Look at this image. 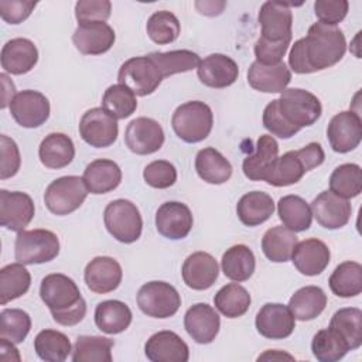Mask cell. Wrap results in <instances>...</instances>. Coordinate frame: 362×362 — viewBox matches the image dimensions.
Returning <instances> with one entry per match:
<instances>
[{
    "mask_svg": "<svg viewBox=\"0 0 362 362\" xmlns=\"http://www.w3.org/2000/svg\"><path fill=\"white\" fill-rule=\"evenodd\" d=\"M40 297L59 325H76L86 315V303L79 287L62 273H51L41 280Z\"/></svg>",
    "mask_w": 362,
    "mask_h": 362,
    "instance_id": "1",
    "label": "cell"
},
{
    "mask_svg": "<svg viewBox=\"0 0 362 362\" xmlns=\"http://www.w3.org/2000/svg\"><path fill=\"white\" fill-rule=\"evenodd\" d=\"M301 40L308 74L338 64L346 51L345 35L337 25L314 23Z\"/></svg>",
    "mask_w": 362,
    "mask_h": 362,
    "instance_id": "2",
    "label": "cell"
},
{
    "mask_svg": "<svg viewBox=\"0 0 362 362\" xmlns=\"http://www.w3.org/2000/svg\"><path fill=\"white\" fill-rule=\"evenodd\" d=\"M325 154L320 143H308L300 150H291L277 157L266 182L273 187H288L297 184L303 175L321 165Z\"/></svg>",
    "mask_w": 362,
    "mask_h": 362,
    "instance_id": "3",
    "label": "cell"
},
{
    "mask_svg": "<svg viewBox=\"0 0 362 362\" xmlns=\"http://www.w3.org/2000/svg\"><path fill=\"white\" fill-rule=\"evenodd\" d=\"M214 124L211 107L201 100H189L180 105L171 119L175 134L185 143H198L205 140Z\"/></svg>",
    "mask_w": 362,
    "mask_h": 362,
    "instance_id": "4",
    "label": "cell"
},
{
    "mask_svg": "<svg viewBox=\"0 0 362 362\" xmlns=\"http://www.w3.org/2000/svg\"><path fill=\"white\" fill-rule=\"evenodd\" d=\"M277 109L284 120L298 132L303 127L314 124L322 113L320 99L314 93L300 88L284 89L277 99Z\"/></svg>",
    "mask_w": 362,
    "mask_h": 362,
    "instance_id": "5",
    "label": "cell"
},
{
    "mask_svg": "<svg viewBox=\"0 0 362 362\" xmlns=\"http://www.w3.org/2000/svg\"><path fill=\"white\" fill-rule=\"evenodd\" d=\"M16 260L23 264H41L54 260L59 253V239L48 229L18 232L14 243Z\"/></svg>",
    "mask_w": 362,
    "mask_h": 362,
    "instance_id": "6",
    "label": "cell"
},
{
    "mask_svg": "<svg viewBox=\"0 0 362 362\" xmlns=\"http://www.w3.org/2000/svg\"><path fill=\"white\" fill-rule=\"evenodd\" d=\"M103 221L107 232L122 243H133L141 235V215L137 206L129 199L109 202L103 212Z\"/></svg>",
    "mask_w": 362,
    "mask_h": 362,
    "instance_id": "7",
    "label": "cell"
},
{
    "mask_svg": "<svg viewBox=\"0 0 362 362\" xmlns=\"http://www.w3.org/2000/svg\"><path fill=\"white\" fill-rule=\"evenodd\" d=\"M88 187L78 175H65L54 180L45 189V206L55 215H68L76 211L88 197Z\"/></svg>",
    "mask_w": 362,
    "mask_h": 362,
    "instance_id": "8",
    "label": "cell"
},
{
    "mask_svg": "<svg viewBox=\"0 0 362 362\" xmlns=\"http://www.w3.org/2000/svg\"><path fill=\"white\" fill-rule=\"evenodd\" d=\"M163 75L148 55L133 57L119 69V83L127 86L136 96L151 95L161 83Z\"/></svg>",
    "mask_w": 362,
    "mask_h": 362,
    "instance_id": "9",
    "label": "cell"
},
{
    "mask_svg": "<svg viewBox=\"0 0 362 362\" xmlns=\"http://www.w3.org/2000/svg\"><path fill=\"white\" fill-rule=\"evenodd\" d=\"M137 305L148 317L168 318L180 310L181 297L170 283L148 281L137 293Z\"/></svg>",
    "mask_w": 362,
    "mask_h": 362,
    "instance_id": "10",
    "label": "cell"
},
{
    "mask_svg": "<svg viewBox=\"0 0 362 362\" xmlns=\"http://www.w3.org/2000/svg\"><path fill=\"white\" fill-rule=\"evenodd\" d=\"M291 4L283 1H264L259 10L257 21L262 28L260 38L269 42H291L293 13Z\"/></svg>",
    "mask_w": 362,
    "mask_h": 362,
    "instance_id": "11",
    "label": "cell"
},
{
    "mask_svg": "<svg viewBox=\"0 0 362 362\" xmlns=\"http://www.w3.org/2000/svg\"><path fill=\"white\" fill-rule=\"evenodd\" d=\"M119 133L117 119L109 115L103 107L86 110L79 122V134L90 147L105 148L112 146Z\"/></svg>",
    "mask_w": 362,
    "mask_h": 362,
    "instance_id": "12",
    "label": "cell"
},
{
    "mask_svg": "<svg viewBox=\"0 0 362 362\" xmlns=\"http://www.w3.org/2000/svg\"><path fill=\"white\" fill-rule=\"evenodd\" d=\"M10 113L14 120L25 129H35L44 124L49 117V100L38 90L25 89L13 98Z\"/></svg>",
    "mask_w": 362,
    "mask_h": 362,
    "instance_id": "13",
    "label": "cell"
},
{
    "mask_svg": "<svg viewBox=\"0 0 362 362\" xmlns=\"http://www.w3.org/2000/svg\"><path fill=\"white\" fill-rule=\"evenodd\" d=\"M164 130L161 124L151 117H136L124 132V143L129 150L139 156H147L158 151L164 144Z\"/></svg>",
    "mask_w": 362,
    "mask_h": 362,
    "instance_id": "14",
    "label": "cell"
},
{
    "mask_svg": "<svg viewBox=\"0 0 362 362\" xmlns=\"http://www.w3.org/2000/svg\"><path fill=\"white\" fill-rule=\"evenodd\" d=\"M327 139L335 153L355 150L362 139V120L359 113L344 110L337 113L328 123Z\"/></svg>",
    "mask_w": 362,
    "mask_h": 362,
    "instance_id": "15",
    "label": "cell"
},
{
    "mask_svg": "<svg viewBox=\"0 0 362 362\" xmlns=\"http://www.w3.org/2000/svg\"><path fill=\"white\" fill-rule=\"evenodd\" d=\"M31 197L20 191H0V225L13 232H21L34 218Z\"/></svg>",
    "mask_w": 362,
    "mask_h": 362,
    "instance_id": "16",
    "label": "cell"
},
{
    "mask_svg": "<svg viewBox=\"0 0 362 362\" xmlns=\"http://www.w3.org/2000/svg\"><path fill=\"white\" fill-rule=\"evenodd\" d=\"M194 218L189 208L178 201H168L156 212V228L167 239H184L192 229Z\"/></svg>",
    "mask_w": 362,
    "mask_h": 362,
    "instance_id": "17",
    "label": "cell"
},
{
    "mask_svg": "<svg viewBox=\"0 0 362 362\" xmlns=\"http://www.w3.org/2000/svg\"><path fill=\"white\" fill-rule=\"evenodd\" d=\"M115 40L113 28L105 21L81 23L72 35L75 48L83 55L105 54L113 47Z\"/></svg>",
    "mask_w": 362,
    "mask_h": 362,
    "instance_id": "18",
    "label": "cell"
},
{
    "mask_svg": "<svg viewBox=\"0 0 362 362\" xmlns=\"http://www.w3.org/2000/svg\"><path fill=\"white\" fill-rule=\"evenodd\" d=\"M257 332L269 339H284L296 328V318L290 308L280 303H266L256 315Z\"/></svg>",
    "mask_w": 362,
    "mask_h": 362,
    "instance_id": "19",
    "label": "cell"
},
{
    "mask_svg": "<svg viewBox=\"0 0 362 362\" xmlns=\"http://www.w3.org/2000/svg\"><path fill=\"white\" fill-rule=\"evenodd\" d=\"M311 212L315 221L325 229H339L349 222L352 206L345 198L331 191H322L311 202Z\"/></svg>",
    "mask_w": 362,
    "mask_h": 362,
    "instance_id": "20",
    "label": "cell"
},
{
    "mask_svg": "<svg viewBox=\"0 0 362 362\" xmlns=\"http://www.w3.org/2000/svg\"><path fill=\"white\" fill-rule=\"evenodd\" d=\"M123 272L119 262L109 256H96L85 267L83 279L88 288L98 294L116 290L122 283Z\"/></svg>",
    "mask_w": 362,
    "mask_h": 362,
    "instance_id": "21",
    "label": "cell"
},
{
    "mask_svg": "<svg viewBox=\"0 0 362 362\" xmlns=\"http://www.w3.org/2000/svg\"><path fill=\"white\" fill-rule=\"evenodd\" d=\"M184 327L197 344H209L219 332L221 318L209 304L197 303L187 310Z\"/></svg>",
    "mask_w": 362,
    "mask_h": 362,
    "instance_id": "22",
    "label": "cell"
},
{
    "mask_svg": "<svg viewBox=\"0 0 362 362\" xmlns=\"http://www.w3.org/2000/svg\"><path fill=\"white\" fill-rule=\"evenodd\" d=\"M197 74L205 86L222 89L235 83L239 75V66L228 55L211 54L199 61Z\"/></svg>",
    "mask_w": 362,
    "mask_h": 362,
    "instance_id": "23",
    "label": "cell"
},
{
    "mask_svg": "<svg viewBox=\"0 0 362 362\" xmlns=\"http://www.w3.org/2000/svg\"><path fill=\"white\" fill-rule=\"evenodd\" d=\"M144 354L153 362H187L189 359L188 345L173 331L153 334L144 345Z\"/></svg>",
    "mask_w": 362,
    "mask_h": 362,
    "instance_id": "24",
    "label": "cell"
},
{
    "mask_svg": "<svg viewBox=\"0 0 362 362\" xmlns=\"http://www.w3.org/2000/svg\"><path fill=\"white\" fill-rule=\"evenodd\" d=\"M329 259L331 252L328 246L317 238L298 242L291 255L293 264L305 276H317L322 273L329 264Z\"/></svg>",
    "mask_w": 362,
    "mask_h": 362,
    "instance_id": "25",
    "label": "cell"
},
{
    "mask_svg": "<svg viewBox=\"0 0 362 362\" xmlns=\"http://www.w3.org/2000/svg\"><path fill=\"white\" fill-rule=\"evenodd\" d=\"M277 157L279 144L276 139L270 134H262L256 143V150L243 160V174L252 181H266Z\"/></svg>",
    "mask_w": 362,
    "mask_h": 362,
    "instance_id": "26",
    "label": "cell"
},
{
    "mask_svg": "<svg viewBox=\"0 0 362 362\" xmlns=\"http://www.w3.org/2000/svg\"><path fill=\"white\" fill-rule=\"evenodd\" d=\"M184 283L192 290H206L214 286L219 274V266L214 256L206 252L189 255L181 269Z\"/></svg>",
    "mask_w": 362,
    "mask_h": 362,
    "instance_id": "27",
    "label": "cell"
},
{
    "mask_svg": "<svg viewBox=\"0 0 362 362\" xmlns=\"http://www.w3.org/2000/svg\"><path fill=\"white\" fill-rule=\"evenodd\" d=\"M1 68L11 75L30 72L38 61V49L28 38H13L7 41L0 54Z\"/></svg>",
    "mask_w": 362,
    "mask_h": 362,
    "instance_id": "28",
    "label": "cell"
},
{
    "mask_svg": "<svg viewBox=\"0 0 362 362\" xmlns=\"http://www.w3.org/2000/svg\"><path fill=\"white\" fill-rule=\"evenodd\" d=\"M291 81V71L281 61L276 65H263L252 62L247 71L249 85L264 93H281Z\"/></svg>",
    "mask_w": 362,
    "mask_h": 362,
    "instance_id": "29",
    "label": "cell"
},
{
    "mask_svg": "<svg viewBox=\"0 0 362 362\" xmlns=\"http://www.w3.org/2000/svg\"><path fill=\"white\" fill-rule=\"evenodd\" d=\"M82 178L90 194H107L119 187L122 170L113 160L98 158L86 165Z\"/></svg>",
    "mask_w": 362,
    "mask_h": 362,
    "instance_id": "30",
    "label": "cell"
},
{
    "mask_svg": "<svg viewBox=\"0 0 362 362\" xmlns=\"http://www.w3.org/2000/svg\"><path fill=\"white\" fill-rule=\"evenodd\" d=\"M38 157L41 164L47 168H64L71 164L75 157L74 141L64 133H49L38 147Z\"/></svg>",
    "mask_w": 362,
    "mask_h": 362,
    "instance_id": "31",
    "label": "cell"
},
{
    "mask_svg": "<svg viewBox=\"0 0 362 362\" xmlns=\"http://www.w3.org/2000/svg\"><path fill=\"white\" fill-rule=\"evenodd\" d=\"M274 212L273 198L263 191H250L245 194L236 205V214L246 226H257L266 222Z\"/></svg>",
    "mask_w": 362,
    "mask_h": 362,
    "instance_id": "32",
    "label": "cell"
},
{
    "mask_svg": "<svg viewBox=\"0 0 362 362\" xmlns=\"http://www.w3.org/2000/svg\"><path fill=\"white\" fill-rule=\"evenodd\" d=\"M132 310L119 300H106L95 308V324L105 334H120L132 322Z\"/></svg>",
    "mask_w": 362,
    "mask_h": 362,
    "instance_id": "33",
    "label": "cell"
},
{
    "mask_svg": "<svg viewBox=\"0 0 362 362\" xmlns=\"http://www.w3.org/2000/svg\"><path fill=\"white\" fill-rule=\"evenodd\" d=\"M195 170L201 180L208 184H223L232 175L230 163L214 147H205L197 153Z\"/></svg>",
    "mask_w": 362,
    "mask_h": 362,
    "instance_id": "34",
    "label": "cell"
},
{
    "mask_svg": "<svg viewBox=\"0 0 362 362\" xmlns=\"http://www.w3.org/2000/svg\"><path fill=\"white\" fill-rule=\"evenodd\" d=\"M327 305V296L317 286H305L298 288L288 301V308L296 320L311 321L317 318Z\"/></svg>",
    "mask_w": 362,
    "mask_h": 362,
    "instance_id": "35",
    "label": "cell"
},
{
    "mask_svg": "<svg viewBox=\"0 0 362 362\" xmlns=\"http://www.w3.org/2000/svg\"><path fill=\"white\" fill-rule=\"evenodd\" d=\"M298 239L296 232L286 226H273L262 238V250L264 256L274 263H284L291 259Z\"/></svg>",
    "mask_w": 362,
    "mask_h": 362,
    "instance_id": "36",
    "label": "cell"
},
{
    "mask_svg": "<svg viewBox=\"0 0 362 362\" xmlns=\"http://www.w3.org/2000/svg\"><path fill=\"white\" fill-rule=\"evenodd\" d=\"M223 274L233 281H246L252 277L256 267L253 252L246 245H233L222 255Z\"/></svg>",
    "mask_w": 362,
    "mask_h": 362,
    "instance_id": "37",
    "label": "cell"
},
{
    "mask_svg": "<svg viewBox=\"0 0 362 362\" xmlns=\"http://www.w3.org/2000/svg\"><path fill=\"white\" fill-rule=\"evenodd\" d=\"M331 291L342 298H349L362 291V266L358 262H342L335 267L328 280Z\"/></svg>",
    "mask_w": 362,
    "mask_h": 362,
    "instance_id": "38",
    "label": "cell"
},
{
    "mask_svg": "<svg viewBox=\"0 0 362 362\" xmlns=\"http://www.w3.org/2000/svg\"><path fill=\"white\" fill-rule=\"evenodd\" d=\"M277 212L283 225L293 232H303L311 226V208L298 195L281 197L277 202Z\"/></svg>",
    "mask_w": 362,
    "mask_h": 362,
    "instance_id": "39",
    "label": "cell"
},
{
    "mask_svg": "<svg viewBox=\"0 0 362 362\" xmlns=\"http://www.w3.org/2000/svg\"><path fill=\"white\" fill-rule=\"evenodd\" d=\"M31 284L30 272L23 263H10L0 270V304L7 303L24 296Z\"/></svg>",
    "mask_w": 362,
    "mask_h": 362,
    "instance_id": "40",
    "label": "cell"
},
{
    "mask_svg": "<svg viewBox=\"0 0 362 362\" xmlns=\"http://www.w3.org/2000/svg\"><path fill=\"white\" fill-rule=\"evenodd\" d=\"M252 298L249 291L238 284L229 283L218 290L214 297L215 308L226 318H238L247 313Z\"/></svg>",
    "mask_w": 362,
    "mask_h": 362,
    "instance_id": "41",
    "label": "cell"
},
{
    "mask_svg": "<svg viewBox=\"0 0 362 362\" xmlns=\"http://www.w3.org/2000/svg\"><path fill=\"white\" fill-rule=\"evenodd\" d=\"M329 327L344 338L349 351L362 345V311L359 308H339L331 317Z\"/></svg>",
    "mask_w": 362,
    "mask_h": 362,
    "instance_id": "42",
    "label": "cell"
},
{
    "mask_svg": "<svg viewBox=\"0 0 362 362\" xmlns=\"http://www.w3.org/2000/svg\"><path fill=\"white\" fill-rule=\"evenodd\" d=\"M34 351L45 362H62L72 351L68 337L55 329H42L34 339Z\"/></svg>",
    "mask_w": 362,
    "mask_h": 362,
    "instance_id": "43",
    "label": "cell"
},
{
    "mask_svg": "<svg viewBox=\"0 0 362 362\" xmlns=\"http://www.w3.org/2000/svg\"><path fill=\"white\" fill-rule=\"evenodd\" d=\"M113 339L98 335H79L76 338L72 361L74 362H112Z\"/></svg>",
    "mask_w": 362,
    "mask_h": 362,
    "instance_id": "44",
    "label": "cell"
},
{
    "mask_svg": "<svg viewBox=\"0 0 362 362\" xmlns=\"http://www.w3.org/2000/svg\"><path fill=\"white\" fill-rule=\"evenodd\" d=\"M148 57L154 61L163 78L195 69L199 65V55L189 49H174L167 52H151Z\"/></svg>",
    "mask_w": 362,
    "mask_h": 362,
    "instance_id": "45",
    "label": "cell"
},
{
    "mask_svg": "<svg viewBox=\"0 0 362 362\" xmlns=\"http://www.w3.org/2000/svg\"><path fill=\"white\" fill-rule=\"evenodd\" d=\"M313 355L320 362H337L349 351L344 338L331 327L320 329L311 342Z\"/></svg>",
    "mask_w": 362,
    "mask_h": 362,
    "instance_id": "46",
    "label": "cell"
},
{
    "mask_svg": "<svg viewBox=\"0 0 362 362\" xmlns=\"http://www.w3.org/2000/svg\"><path fill=\"white\" fill-rule=\"evenodd\" d=\"M329 191L345 199L358 197L362 191L361 167L354 163L338 165L329 177Z\"/></svg>",
    "mask_w": 362,
    "mask_h": 362,
    "instance_id": "47",
    "label": "cell"
},
{
    "mask_svg": "<svg viewBox=\"0 0 362 362\" xmlns=\"http://www.w3.org/2000/svg\"><path fill=\"white\" fill-rule=\"evenodd\" d=\"M102 107L115 119H126L137 109L136 95L124 85L109 86L102 98Z\"/></svg>",
    "mask_w": 362,
    "mask_h": 362,
    "instance_id": "48",
    "label": "cell"
},
{
    "mask_svg": "<svg viewBox=\"0 0 362 362\" xmlns=\"http://www.w3.org/2000/svg\"><path fill=\"white\" fill-rule=\"evenodd\" d=\"M146 30L153 42L164 45L174 42L178 38L181 33V25L178 18L171 11L160 10L150 16Z\"/></svg>",
    "mask_w": 362,
    "mask_h": 362,
    "instance_id": "49",
    "label": "cell"
},
{
    "mask_svg": "<svg viewBox=\"0 0 362 362\" xmlns=\"http://www.w3.org/2000/svg\"><path fill=\"white\" fill-rule=\"evenodd\" d=\"M31 329L30 315L20 308H6L0 313V338L13 344L25 339Z\"/></svg>",
    "mask_w": 362,
    "mask_h": 362,
    "instance_id": "50",
    "label": "cell"
},
{
    "mask_svg": "<svg viewBox=\"0 0 362 362\" xmlns=\"http://www.w3.org/2000/svg\"><path fill=\"white\" fill-rule=\"evenodd\" d=\"M143 178L150 187L164 189L175 184L177 170L174 164L167 160H156L144 167Z\"/></svg>",
    "mask_w": 362,
    "mask_h": 362,
    "instance_id": "51",
    "label": "cell"
},
{
    "mask_svg": "<svg viewBox=\"0 0 362 362\" xmlns=\"http://www.w3.org/2000/svg\"><path fill=\"white\" fill-rule=\"evenodd\" d=\"M0 178L14 177L20 170L21 157L16 141L6 134L0 136Z\"/></svg>",
    "mask_w": 362,
    "mask_h": 362,
    "instance_id": "52",
    "label": "cell"
},
{
    "mask_svg": "<svg viewBox=\"0 0 362 362\" xmlns=\"http://www.w3.org/2000/svg\"><path fill=\"white\" fill-rule=\"evenodd\" d=\"M112 3L109 0H79L75 4L78 24L90 21H105L110 17Z\"/></svg>",
    "mask_w": 362,
    "mask_h": 362,
    "instance_id": "53",
    "label": "cell"
},
{
    "mask_svg": "<svg viewBox=\"0 0 362 362\" xmlns=\"http://www.w3.org/2000/svg\"><path fill=\"white\" fill-rule=\"evenodd\" d=\"M349 3L346 0H317L314 3V13L320 23L327 25H337L348 14Z\"/></svg>",
    "mask_w": 362,
    "mask_h": 362,
    "instance_id": "54",
    "label": "cell"
},
{
    "mask_svg": "<svg viewBox=\"0 0 362 362\" xmlns=\"http://www.w3.org/2000/svg\"><path fill=\"white\" fill-rule=\"evenodd\" d=\"M263 126L266 130H269L273 136H277L280 139H290L296 133H298L297 129L290 126L284 117L280 115L277 109V99H273L263 110Z\"/></svg>",
    "mask_w": 362,
    "mask_h": 362,
    "instance_id": "55",
    "label": "cell"
},
{
    "mask_svg": "<svg viewBox=\"0 0 362 362\" xmlns=\"http://www.w3.org/2000/svg\"><path fill=\"white\" fill-rule=\"evenodd\" d=\"M35 6V1L0 0V16L8 24H20L30 17Z\"/></svg>",
    "mask_w": 362,
    "mask_h": 362,
    "instance_id": "56",
    "label": "cell"
},
{
    "mask_svg": "<svg viewBox=\"0 0 362 362\" xmlns=\"http://www.w3.org/2000/svg\"><path fill=\"white\" fill-rule=\"evenodd\" d=\"M290 44L286 42H269L259 37L255 44V57L259 64L263 65H276L281 62L284 54L287 52Z\"/></svg>",
    "mask_w": 362,
    "mask_h": 362,
    "instance_id": "57",
    "label": "cell"
},
{
    "mask_svg": "<svg viewBox=\"0 0 362 362\" xmlns=\"http://www.w3.org/2000/svg\"><path fill=\"white\" fill-rule=\"evenodd\" d=\"M195 7L199 10V13L205 14V16H218L222 13L225 3L223 1H197Z\"/></svg>",
    "mask_w": 362,
    "mask_h": 362,
    "instance_id": "58",
    "label": "cell"
},
{
    "mask_svg": "<svg viewBox=\"0 0 362 362\" xmlns=\"http://www.w3.org/2000/svg\"><path fill=\"white\" fill-rule=\"evenodd\" d=\"M0 79H1V83H3V95H1V107H7L10 106L8 103V96L7 93L11 95V98L16 96V86L13 83V81H10V78L6 75V74H1L0 75Z\"/></svg>",
    "mask_w": 362,
    "mask_h": 362,
    "instance_id": "59",
    "label": "cell"
},
{
    "mask_svg": "<svg viewBox=\"0 0 362 362\" xmlns=\"http://www.w3.org/2000/svg\"><path fill=\"white\" fill-rule=\"evenodd\" d=\"M293 359V356L291 355H288V354H284V352H280V351H277V349H272V351H266L263 355H260L257 359L260 361H263V359H267V361H273V359H277V361H280V359Z\"/></svg>",
    "mask_w": 362,
    "mask_h": 362,
    "instance_id": "60",
    "label": "cell"
}]
</instances>
